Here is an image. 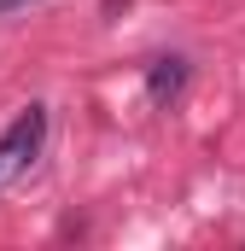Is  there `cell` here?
<instances>
[{"mask_svg":"<svg viewBox=\"0 0 245 251\" xmlns=\"http://www.w3.org/2000/svg\"><path fill=\"white\" fill-rule=\"evenodd\" d=\"M41 140H47V105L18 111V123L0 134V187H12V181L41 158Z\"/></svg>","mask_w":245,"mask_h":251,"instance_id":"cell-1","label":"cell"},{"mask_svg":"<svg viewBox=\"0 0 245 251\" xmlns=\"http://www.w3.org/2000/svg\"><path fill=\"white\" fill-rule=\"evenodd\" d=\"M181 88H187V59H158V64H152V76H146L152 105H175Z\"/></svg>","mask_w":245,"mask_h":251,"instance_id":"cell-2","label":"cell"},{"mask_svg":"<svg viewBox=\"0 0 245 251\" xmlns=\"http://www.w3.org/2000/svg\"><path fill=\"white\" fill-rule=\"evenodd\" d=\"M18 6H29V0H0V12H18Z\"/></svg>","mask_w":245,"mask_h":251,"instance_id":"cell-3","label":"cell"}]
</instances>
